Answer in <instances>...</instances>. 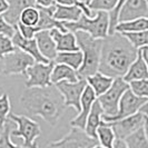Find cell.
Wrapping results in <instances>:
<instances>
[{
  "label": "cell",
  "instance_id": "obj_18",
  "mask_svg": "<svg viewBox=\"0 0 148 148\" xmlns=\"http://www.w3.org/2000/svg\"><path fill=\"white\" fill-rule=\"evenodd\" d=\"M35 39L37 41L39 51L41 52V55L49 61L56 59L58 51H57V47L56 42L53 41L50 31L49 30H41L35 35Z\"/></svg>",
  "mask_w": 148,
  "mask_h": 148
},
{
  "label": "cell",
  "instance_id": "obj_5",
  "mask_svg": "<svg viewBox=\"0 0 148 148\" xmlns=\"http://www.w3.org/2000/svg\"><path fill=\"white\" fill-rule=\"evenodd\" d=\"M8 119L18 126L17 129H12L11 137L22 138L23 148H38L36 139L41 135V128L37 121L27 116H19L15 114H9Z\"/></svg>",
  "mask_w": 148,
  "mask_h": 148
},
{
  "label": "cell",
  "instance_id": "obj_26",
  "mask_svg": "<svg viewBox=\"0 0 148 148\" xmlns=\"http://www.w3.org/2000/svg\"><path fill=\"white\" fill-rule=\"evenodd\" d=\"M97 140L99 145L106 148H114V143L116 140V135L114 133L111 126L103 120L100 126L97 129Z\"/></svg>",
  "mask_w": 148,
  "mask_h": 148
},
{
  "label": "cell",
  "instance_id": "obj_2",
  "mask_svg": "<svg viewBox=\"0 0 148 148\" xmlns=\"http://www.w3.org/2000/svg\"><path fill=\"white\" fill-rule=\"evenodd\" d=\"M138 56V49L123 34L115 32L103 39L98 71L111 78L124 77Z\"/></svg>",
  "mask_w": 148,
  "mask_h": 148
},
{
  "label": "cell",
  "instance_id": "obj_20",
  "mask_svg": "<svg viewBox=\"0 0 148 148\" xmlns=\"http://www.w3.org/2000/svg\"><path fill=\"white\" fill-rule=\"evenodd\" d=\"M82 15V10L77 5L74 6H60L55 5L52 17L61 22H76Z\"/></svg>",
  "mask_w": 148,
  "mask_h": 148
},
{
  "label": "cell",
  "instance_id": "obj_21",
  "mask_svg": "<svg viewBox=\"0 0 148 148\" xmlns=\"http://www.w3.org/2000/svg\"><path fill=\"white\" fill-rule=\"evenodd\" d=\"M123 79L126 82H136V80H141V79H148V67L141 56L138 52V56L136 60L130 65L129 69L127 70L126 75L123 77Z\"/></svg>",
  "mask_w": 148,
  "mask_h": 148
},
{
  "label": "cell",
  "instance_id": "obj_10",
  "mask_svg": "<svg viewBox=\"0 0 148 148\" xmlns=\"http://www.w3.org/2000/svg\"><path fill=\"white\" fill-rule=\"evenodd\" d=\"M55 61L51 60L48 64H41V62H35L34 65L27 69V80L25 82L26 88H32V87H48L51 86V73Z\"/></svg>",
  "mask_w": 148,
  "mask_h": 148
},
{
  "label": "cell",
  "instance_id": "obj_7",
  "mask_svg": "<svg viewBox=\"0 0 148 148\" xmlns=\"http://www.w3.org/2000/svg\"><path fill=\"white\" fill-rule=\"evenodd\" d=\"M35 62V59L30 55L17 48L14 52L5 56L1 59L0 73L5 76L26 75L27 69Z\"/></svg>",
  "mask_w": 148,
  "mask_h": 148
},
{
  "label": "cell",
  "instance_id": "obj_11",
  "mask_svg": "<svg viewBox=\"0 0 148 148\" xmlns=\"http://www.w3.org/2000/svg\"><path fill=\"white\" fill-rule=\"evenodd\" d=\"M59 92L62 95L65 99V105L66 107H73L76 110L80 111V100L84 90L87 86V80L86 79H79L76 82H61L55 85Z\"/></svg>",
  "mask_w": 148,
  "mask_h": 148
},
{
  "label": "cell",
  "instance_id": "obj_22",
  "mask_svg": "<svg viewBox=\"0 0 148 148\" xmlns=\"http://www.w3.org/2000/svg\"><path fill=\"white\" fill-rule=\"evenodd\" d=\"M78 80H79V77L77 74V70L62 64H55L51 73L52 85H56L61 82H76Z\"/></svg>",
  "mask_w": 148,
  "mask_h": 148
},
{
  "label": "cell",
  "instance_id": "obj_31",
  "mask_svg": "<svg viewBox=\"0 0 148 148\" xmlns=\"http://www.w3.org/2000/svg\"><path fill=\"white\" fill-rule=\"evenodd\" d=\"M117 3H118V0H91L87 5L92 11L110 12L116 8Z\"/></svg>",
  "mask_w": 148,
  "mask_h": 148
},
{
  "label": "cell",
  "instance_id": "obj_13",
  "mask_svg": "<svg viewBox=\"0 0 148 148\" xmlns=\"http://www.w3.org/2000/svg\"><path fill=\"white\" fill-rule=\"evenodd\" d=\"M143 17H148L147 0H127L119 11L118 23L133 21Z\"/></svg>",
  "mask_w": 148,
  "mask_h": 148
},
{
  "label": "cell",
  "instance_id": "obj_28",
  "mask_svg": "<svg viewBox=\"0 0 148 148\" xmlns=\"http://www.w3.org/2000/svg\"><path fill=\"white\" fill-rule=\"evenodd\" d=\"M40 18V12L37 7H29L26 8L22 11L20 16V23L25 26H30V27H36L39 22Z\"/></svg>",
  "mask_w": 148,
  "mask_h": 148
},
{
  "label": "cell",
  "instance_id": "obj_19",
  "mask_svg": "<svg viewBox=\"0 0 148 148\" xmlns=\"http://www.w3.org/2000/svg\"><path fill=\"white\" fill-rule=\"evenodd\" d=\"M103 116H104V110L99 104V101L96 99V101L94 103L92 107H91V110L89 112L86 127H85V133L87 134L89 137L97 139V129L103 123Z\"/></svg>",
  "mask_w": 148,
  "mask_h": 148
},
{
  "label": "cell",
  "instance_id": "obj_32",
  "mask_svg": "<svg viewBox=\"0 0 148 148\" xmlns=\"http://www.w3.org/2000/svg\"><path fill=\"white\" fill-rule=\"evenodd\" d=\"M17 49L12 38L6 36L3 34H0V59H2L5 56L14 52Z\"/></svg>",
  "mask_w": 148,
  "mask_h": 148
},
{
  "label": "cell",
  "instance_id": "obj_8",
  "mask_svg": "<svg viewBox=\"0 0 148 148\" xmlns=\"http://www.w3.org/2000/svg\"><path fill=\"white\" fill-rule=\"evenodd\" d=\"M96 145L97 139L89 137L85 130L73 127L66 136L49 143L46 148H94Z\"/></svg>",
  "mask_w": 148,
  "mask_h": 148
},
{
  "label": "cell",
  "instance_id": "obj_12",
  "mask_svg": "<svg viewBox=\"0 0 148 148\" xmlns=\"http://www.w3.org/2000/svg\"><path fill=\"white\" fill-rule=\"evenodd\" d=\"M146 120H147V118L145 117L144 114L137 112V114L132 115L129 117L119 119V120H116V121H111V123H108V124L112 128L114 133L116 135V138L125 139L130 134L135 133L139 128L145 126Z\"/></svg>",
  "mask_w": 148,
  "mask_h": 148
},
{
  "label": "cell",
  "instance_id": "obj_46",
  "mask_svg": "<svg viewBox=\"0 0 148 148\" xmlns=\"http://www.w3.org/2000/svg\"><path fill=\"white\" fill-rule=\"evenodd\" d=\"M85 1H86V2H87V3H88V2H90V1H91V0H85Z\"/></svg>",
  "mask_w": 148,
  "mask_h": 148
},
{
  "label": "cell",
  "instance_id": "obj_9",
  "mask_svg": "<svg viewBox=\"0 0 148 148\" xmlns=\"http://www.w3.org/2000/svg\"><path fill=\"white\" fill-rule=\"evenodd\" d=\"M147 100V98H143V97H138L137 95H135L129 88L123 95L120 101H119L117 114L112 117L103 116V120L106 123H111V121H116L119 119L126 118V117H129L132 115H135V114L139 112L143 105L146 104Z\"/></svg>",
  "mask_w": 148,
  "mask_h": 148
},
{
  "label": "cell",
  "instance_id": "obj_27",
  "mask_svg": "<svg viewBox=\"0 0 148 148\" xmlns=\"http://www.w3.org/2000/svg\"><path fill=\"white\" fill-rule=\"evenodd\" d=\"M124 140L127 144L128 148H148V138L144 127L139 128L135 133L130 134Z\"/></svg>",
  "mask_w": 148,
  "mask_h": 148
},
{
  "label": "cell",
  "instance_id": "obj_40",
  "mask_svg": "<svg viewBox=\"0 0 148 148\" xmlns=\"http://www.w3.org/2000/svg\"><path fill=\"white\" fill-rule=\"evenodd\" d=\"M138 52H139L141 58L144 59V61L146 62V65L148 67V47H143L140 49H138Z\"/></svg>",
  "mask_w": 148,
  "mask_h": 148
},
{
  "label": "cell",
  "instance_id": "obj_43",
  "mask_svg": "<svg viewBox=\"0 0 148 148\" xmlns=\"http://www.w3.org/2000/svg\"><path fill=\"white\" fill-rule=\"evenodd\" d=\"M139 112L144 114V115H145V117H146V118L148 119V100H147V103H146V104L143 105V107L140 108Z\"/></svg>",
  "mask_w": 148,
  "mask_h": 148
},
{
  "label": "cell",
  "instance_id": "obj_29",
  "mask_svg": "<svg viewBox=\"0 0 148 148\" xmlns=\"http://www.w3.org/2000/svg\"><path fill=\"white\" fill-rule=\"evenodd\" d=\"M123 35L132 42L136 49L148 47V30L140 32H124Z\"/></svg>",
  "mask_w": 148,
  "mask_h": 148
},
{
  "label": "cell",
  "instance_id": "obj_33",
  "mask_svg": "<svg viewBox=\"0 0 148 148\" xmlns=\"http://www.w3.org/2000/svg\"><path fill=\"white\" fill-rule=\"evenodd\" d=\"M11 125L10 124H6L5 128L1 130L0 133V148H23L21 146H18V145H15L10 137H11Z\"/></svg>",
  "mask_w": 148,
  "mask_h": 148
},
{
  "label": "cell",
  "instance_id": "obj_17",
  "mask_svg": "<svg viewBox=\"0 0 148 148\" xmlns=\"http://www.w3.org/2000/svg\"><path fill=\"white\" fill-rule=\"evenodd\" d=\"M50 35H51L53 41L56 42L57 51L58 52H65V51H78L80 50L75 32L71 31H66L62 32L58 29H51Z\"/></svg>",
  "mask_w": 148,
  "mask_h": 148
},
{
  "label": "cell",
  "instance_id": "obj_39",
  "mask_svg": "<svg viewBox=\"0 0 148 148\" xmlns=\"http://www.w3.org/2000/svg\"><path fill=\"white\" fill-rule=\"evenodd\" d=\"M56 5H60V6H74L77 3L78 0H53Z\"/></svg>",
  "mask_w": 148,
  "mask_h": 148
},
{
  "label": "cell",
  "instance_id": "obj_6",
  "mask_svg": "<svg viewBox=\"0 0 148 148\" xmlns=\"http://www.w3.org/2000/svg\"><path fill=\"white\" fill-rule=\"evenodd\" d=\"M129 89V84L126 82L123 77L115 78L111 87L101 96L97 97V100L104 110V116L112 117L118 111L119 101L123 95Z\"/></svg>",
  "mask_w": 148,
  "mask_h": 148
},
{
  "label": "cell",
  "instance_id": "obj_1",
  "mask_svg": "<svg viewBox=\"0 0 148 148\" xmlns=\"http://www.w3.org/2000/svg\"><path fill=\"white\" fill-rule=\"evenodd\" d=\"M23 109L31 116H38L56 126L66 109L65 99L55 85L48 87L26 88L20 97Z\"/></svg>",
  "mask_w": 148,
  "mask_h": 148
},
{
  "label": "cell",
  "instance_id": "obj_38",
  "mask_svg": "<svg viewBox=\"0 0 148 148\" xmlns=\"http://www.w3.org/2000/svg\"><path fill=\"white\" fill-rule=\"evenodd\" d=\"M36 3H37L38 7H51L55 5V1L53 0H36Z\"/></svg>",
  "mask_w": 148,
  "mask_h": 148
},
{
  "label": "cell",
  "instance_id": "obj_42",
  "mask_svg": "<svg viewBox=\"0 0 148 148\" xmlns=\"http://www.w3.org/2000/svg\"><path fill=\"white\" fill-rule=\"evenodd\" d=\"M8 10L7 0H0V16H2Z\"/></svg>",
  "mask_w": 148,
  "mask_h": 148
},
{
  "label": "cell",
  "instance_id": "obj_45",
  "mask_svg": "<svg viewBox=\"0 0 148 148\" xmlns=\"http://www.w3.org/2000/svg\"><path fill=\"white\" fill-rule=\"evenodd\" d=\"M94 148H106V147H104V146H101V145H96Z\"/></svg>",
  "mask_w": 148,
  "mask_h": 148
},
{
  "label": "cell",
  "instance_id": "obj_4",
  "mask_svg": "<svg viewBox=\"0 0 148 148\" xmlns=\"http://www.w3.org/2000/svg\"><path fill=\"white\" fill-rule=\"evenodd\" d=\"M68 31H85L95 39H105L109 35V15L106 11H97L95 17L89 18L82 14L76 22H64Z\"/></svg>",
  "mask_w": 148,
  "mask_h": 148
},
{
  "label": "cell",
  "instance_id": "obj_14",
  "mask_svg": "<svg viewBox=\"0 0 148 148\" xmlns=\"http://www.w3.org/2000/svg\"><path fill=\"white\" fill-rule=\"evenodd\" d=\"M97 96L94 92V90L91 89V87L87 84L86 88L82 92V100H80V111L78 112V115L75 117L71 121H70V126L75 127V128H79L85 130L86 127V123H87V118L89 116V112L91 110V107L94 103L96 101Z\"/></svg>",
  "mask_w": 148,
  "mask_h": 148
},
{
  "label": "cell",
  "instance_id": "obj_47",
  "mask_svg": "<svg viewBox=\"0 0 148 148\" xmlns=\"http://www.w3.org/2000/svg\"><path fill=\"white\" fill-rule=\"evenodd\" d=\"M79 1H85V0H79ZM85 2H86V1H85Z\"/></svg>",
  "mask_w": 148,
  "mask_h": 148
},
{
  "label": "cell",
  "instance_id": "obj_3",
  "mask_svg": "<svg viewBox=\"0 0 148 148\" xmlns=\"http://www.w3.org/2000/svg\"><path fill=\"white\" fill-rule=\"evenodd\" d=\"M75 35L78 47L84 56L82 65L77 70V74L79 79H87L99 69L103 39H95L85 31H76Z\"/></svg>",
  "mask_w": 148,
  "mask_h": 148
},
{
  "label": "cell",
  "instance_id": "obj_36",
  "mask_svg": "<svg viewBox=\"0 0 148 148\" xmlns=\"http://www.w3.org/2000/svg\"><path fill=\"white\" fill-rule=\"evenodd\" d=\"M17 28L19 30V32L22 35V37L26 39H32L35 38V35L39 32V30L37 29V27H30V26H25L22 23H18Z\"/></svg>",
  "mask_w": 148,
  "mask_h": 148
},
{
  "label": "cell",
  "instance_id": "obj_41",
  "mask_svg": "<svg viewBox=\"0 0 148 148\" xmlns=\"http://www.w3.org/2000/svg\"><path fill=\"white\" fill-rule=\"evenodd\" d=\"M114 148H128V146H127V144L125 143L124 139L116 138V140L114 143Z\"/></svg>",
  "mask_w": 148,
  "mask_h": 148
},
{
  "label": "cell",
  "instance_id": "obj_23",
  "mask_svg": "<svg viewBox=\"0 0 148 148\" xmlns=\"http://www.w3.org/2000/svg\"><path fill=\"white\" fill-rule=\"evenodd\" d=\"M86 80H87V84L91 87V89L94 90V92L96 94V96L99 97L110 88L114 82V78L97 71L96 74L89 76Z\"/></svg>",
  "mask_w": 148,
  "mask_h": 148
},
{
  "label": "cell",
  "instance_id": "obj_35",
  "mask_svg": "<svg viewBox=\"0 0 148 148\" xmlns=\"http://www.w3.org/2000/svg\"><path fill=\"white\" fill-rule=\"evenodd\" d=\"M127 0H118V3H117L116 8L112 11L108 12V15H109V35L115 34V28H116V26L118 23L119 11H120V9H121V7L124 6V3Z\"/></svg>",
  "mask_w": 148,
  "mask_h": 148
},
{
  "label": "cell",
  "instance_id": "obj_44",
  "mask_svg": "<svg viewBox=\"0 0 148 148\" xmlns=\"http://www.w3.org/2000/svg\"><path fill=\"white\" fill-rule=\"evenodd\" d=\"M144 128H145V133H146V136H147V138H148V119L146 120V123H145Z\"/></svg>",
  "mask_w": 148,
  "mask_h": 148
},
{
  "label": "cell",
  "instance_id": "obj_15",
  "mask_svg": "<svg viewBox=\"0 0 148 148\" xmlns=\"http://www.w3.org/2000/svg\"><path fill=\"white\" fill-rule=\"evenodd\" d=\"M12 41L15 46L18 49H21L25 52H27L28 55H30L36 62H41V64H48L50 62L49 60H47L44 56L41 55V52L39 51V48H38L37 41L35 38L32 39H26V38L22 37V35L19 32V30L17 28L15 35L12 36Z\"/></svg>",
  "mask_w": 148,
  "mask_h": 148
},
{
  "label": "cell",
  "instance_id": "obj_24",
  "mask_svg": "<svg viewBox=\"0 0 148 148\" xmlns=\"http://www.w3.org/2000/svg\"><path fill=\"white\" fill-rule=\"evenodd\" d=\"M84 61V56L80 50L78 51H65L58 52L55 62L56 64H62L66 66L71 67L75 70H78L82 65Z\"/></svg>",
  "mask_w": 148,
  "mask_h": 148
},
{
  "label": "cell",
  "instance_id": "obj_37",
  "mask_svg": "<svg viewBox=\"0 0 148 148\" xmlns=\"http://www.w3.org/2000/svg\"><path fill=\"white\" fill-rule=\"evenodd\" d=\"M16 30H17V26L14 27L10 23H8L6 21V19L3 18V16H0V34H3L6 36L12 38V36L15 35Z\"/></svg>",
  "mask_w": 148,
  "mask_h": 148
},
{
  "label": "cell",
  "instance_id": "obj_34",
  "mask_svg": "<svg viewBox=\"0 0 148 148\" xmlns=\"http://www.w3.org/2000/svg\"><path fill=\"white\" fill-rule=\"evenodd\" d=\"M129 88L135 95L148 99V79H141L129 82Z\"/></svg>",
  "mask_w": 148,
  "mask_h": 148
},
{
  "label": "cell",
  "instance_id": "obj_25",
  "mask_svg": "<svg viewBox=\"0 0 148 148\" xmlns=\"http://www.w3.org/2000/svg\"><path fill=\"white\" fill-rule=\"evenodd\" d=\"M148 30V17H143L133 21L119 22L115 28V32H140Z\"/></svg>",
  "mask_w": 148,
  "mask_h": 148
},
{
  "label": "cell",
  "instance_id": "obj_30",
  "mask_svg": "<svg viewBox=\"0 0 148 148\" xmlns=\"http://www.w3.org/2000/svg\"><path fill=\"white\" fill-rule=\"evenodd\" d=\"M11 104L8 94H2L0 96V130H2L8 121V116L10 114Z\"/></svg>",
  "mask_w": 148,
  "mask_h": 148
},
{
  "label": "cell",
  "instance_id": "obj_16",
  "mask_svg": "<svg viewBox=\"0 0 148 148\" xmlns=\"http://www.w3.org/2000/svg\"><path fill=\"white\" fill-rule=\"evenodd\" d=\"M8 10L3 14V18L8 23L16 27L20 21V16L26 8L37 7L36 0H7Z\"/></svg>",
  "mask_w": 148,
  "mask_h": 148
}]
</instances>
